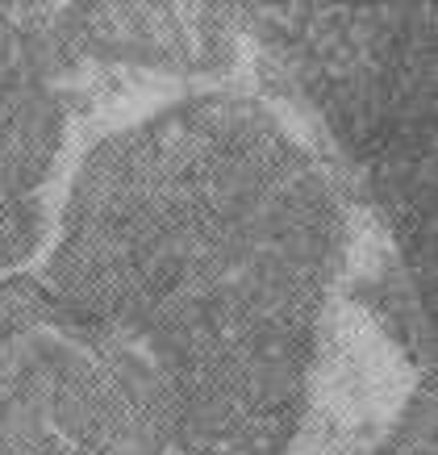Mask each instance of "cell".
I'll return each instance as SVG.
<instances>
[{
  "instance_id": "52a82bcc",
  "label": "cell",
  "mask_w": 438,
  "mask_h": 455,
  "mask_svg": "<svg viewBox=\"0 0 438 455\" xmlns=\"http://www.w3.org/2000/svg\"><path fill=\"white\" fill-rule=\"evenodd\" d=\"M376 455H434V385L422 380Z\"/></svg>"
},
{
  "instance_id": "ba28073f",
  "label": "cell",
  "mask_w": 438,
  "mask_h": 455,
  "mask_svg": "<svg viewBox=\"0 0 438 455\" xmlns=\"http://www.w3.org/2000/svg\"><path fill=\"white\" fill-rule=\"evenodd\" d=\"M21 46H26V9L21 4H0V76L13 68Z\"/></svg>"
},
{
  "instance_id": "6da1fadb",
  "label": "cell",
  "mask_w": 438,
  "mask_h": 455,
  "mask_svg": "<svg viewBox=\"0 0 438 455\" xmlns=\"http://www.w3.org/2000/svg\"><path fill=\"white\" fill-rule=\"evenodd\" d=\"M343 259L334 167L263 97L205 88L84 155L38 276L151 376L171 455H288Z\"/></svg>"
},
{
  "instance_id": "8992f818",
  "label": "cell",
  "mask_w": 438,
  "mask_h": 455,
  "mask_svg": "<svg viewBox=\"0 0 438 455\" xmlns=\"http://www.w3.org/2000/svg\"><path fill=\"white\" fill-rule=\"evenodd\" d=\"M51 218L38 196L26 201H0V284L29 272V259L42 251Z\"/></svg>"
},
{
  "instance_id": "3957f363",
  "label": "cell",
  "mask_w": 438,
  "mask_h": 455,
  "mask_svg": "<svg viewBox=\"0 0 438 455\" xmlns=\"http://www.w3.org/2000/svg\"><path fill=\"white\" fill-rule=\"evenodd\" d=\"M0 455H171L151 376L34 272L0 284Z\"/></svg>"
},
{
  "instance_id": "5b68a950",
  "label": "cell",
  "mask_w": 438,
  "mask_h": 455,
  "mask_svg": "<svg viewBox=\"0 0 438 455\" xmlns=\"http://www.w3.org/2000/svg\"><path fill=\"white\" fill-rule=\"evenodd\" d=\"M26 9V46L0 76V201H26L55 176L68 142V105L59 80L68 59L55 46L42 4Z\"/></svg>"
},
{
  "instance_id": "277c9868",
  "label": "cell",
  "mask_w": 438,
  "mask_h": 455,
  "mask_svg": "<svg viewBox=\"0 0 438 455\" xmlns=\"http://www.w3.org/2000/svg\"><path fill=\"white\" fill-rule=\"evenodd\" d=\"M71 63L109 59L171 76H218L238 59V4H51Z\"/></svg>"
},
{
  "instance_id": "7a4b0ae2",
  "label": "cell",
  "mask_w": 438,
  "mask_h": 455,
  "mask_svg": "<svg viewBox=\"0 0 438 455\" xmlns=\"http://www.w3.org/2000/svg\"><path fill=\"white\" fill-rule=\"evenodd\" d=\"M259 71L317 117L434 301V9L430 4H238Z\"/></svg>"
}]
</instances>
